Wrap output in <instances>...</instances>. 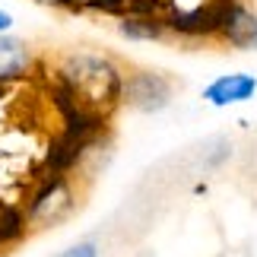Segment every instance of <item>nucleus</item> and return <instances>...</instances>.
I'll return each instance as SVG.
<instances>
[{"label":"nucleus","instance_id":"39448f33","mask_svg":"<svg viewBox=\"0 0 257 257\" xmlns=\"http://www.w3.org/2000/svg\"><path fill=\"white\" fill-rule=\"evenodd\" d=\"M219 19H222V0H213V4L197 10H172L165 16V26H169V35L210 38V35H219Z\"/></svg>","mask_w":257,"mask_h":257},{"label":"nucleus","instance_id":"9d476101","mask_svg":"<svg viewBox=\"0 0 257 257\" xmlns=\"http://www.w3.org/2000/svg\"><path fill=\"white\" fill-rule=\"evenodd\" d=\"M10 29H13V16H10L4 7H0V35H7Z\"/></svg>","mask_w":257,"mask_h":257},{"label":"nucleus","instance_id":"423d86ee","mask_svg":"<svg viewBox=\"0 0 257 257\" xmlns=\"http://www.w3.org/2000/svg\"><path fill=\"white\" fill-rule=\"evenodd\" d=\"M200 95L213 108H232V105L251 102L257 95V76L254 73H222L213 83H206Z\"/></svg>","mask_w":257,"mask_h":257},{"label":"nucleus","instance_id":"f03ea898","mask_svg":"<svg viewBox=\"0 0 257 257\" xmlns=\"http://www.w3.org/2000/svg\"><path fill=\"white\" fill-rule=\"evenodd\" d=\"M73 210H76V187L61 172L35 187V194L29 197L23 213H26L29 229H48V225H57L61 219H67Z\"/></svg>","mask_w":257,"mask_h":257},{"label":"nucleus","instance_id":"f257e3e1","mask_svg":"<svg viewBox=\"0 0 257 257\" xmlns=\"http://www.w3.org/2000/svg\"><path fill=\"white\" fill-rule=\"evenodd\" d=\"M61 80L76 102L108 105L121 98L124 73L117 70L111 57L98 51H73L61 61Z\"/></svg>","mask_w":257,"mask_h":257},{"label":"nucleus","instance_id":"7ed1b4c3","mask_svg":"<svg viewBox=\"0 0 257 257\" xmlns=\"http://www.w3.org/2000/svg\"><path fill=\"white\" fill-rule=\"evenodd\" d=\"M121 102H127L137 111H162L172 102V83L153 70L127 73L121 86Z\"/></svg>","mask_w":257,"mask_h":257},{"label":"nucleus","instance_id":"20e7f679","mask_svg":"<svg viewBox=\"0 0 257 257\" xmlns=\"http://www.w3.org/2000/svg\"><path fill=\"white\" fill-rule=\"evenodd\" d=\"M216 38H222L238 51H257V13L244 0H222V19Z\"/></svg>","mask_w":257,"mask_h":257},{"label":"nucleus","instance_id":"6e6552de","mask_svg":"<svg viewBox=\"0 0 257 257\" xmlns=\"http://www.w3.org/2000/svg\"><path fill=\"white\" fill-rule=\"evenodd\" d=\"M117 32L127 42H162L169 35V26H165V16H121Z\"/></svg>","mask_w":257,"mask_h":257},{"label":"nucleus","instance_id":"9b49d317","mask_svg":"<svg viewBox=\"0 0 257 257\" xmlns=\"http://www.w3.org/2000/svg\"><path fill=\"white\" fill-rule=\"evenodd\" d=\"M35 4H42V7H51V10H61V0H35Z\"/></svg>","mask_w":257,"mask_h":257},{"label":"nucleus","instance_id":"1a4fd4ad","mask_svg":"<svg viewBox=\"0 0 257 257\" xmlns=\"http://www.w3.org/2000/svg\"><path fill=\"white\" fill-rule=\"evenodd\" d=\"M54 257H98V244L95 241H76V244L64 248L61 254H54Z\"/></svg>","mask_w":257,"mask_h":257},{"label":"nucleus","instance_id":"0eeeda50","mask_svg":"<svg viewBox=\"0 0 257 257\" xmlns=\"http://www.w3.org/2000/svg\"><path fill=\"white\" fill-rule=\"evenodd\" d=\"M32 48L16 35H0V83H16L32 70Z\"/></svg>","mask_w":257,"mask_h":257}]
</instances>
